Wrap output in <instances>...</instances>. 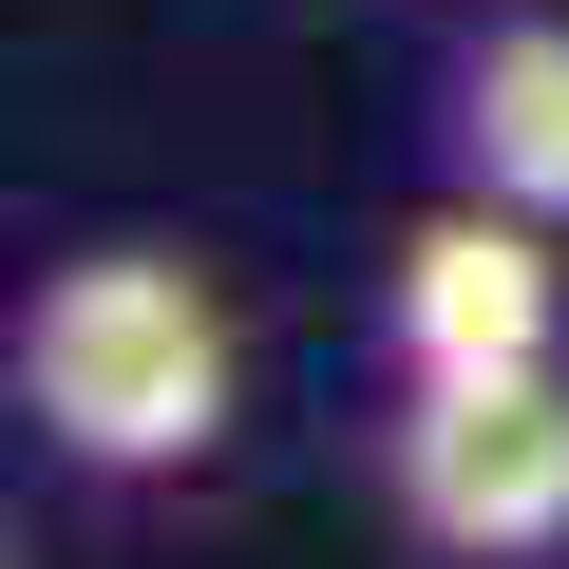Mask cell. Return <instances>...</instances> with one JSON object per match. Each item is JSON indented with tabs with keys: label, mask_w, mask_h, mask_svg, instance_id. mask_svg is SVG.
Instances as JSON below:
<instances>
[{
	"label": "cell",
	"mask_w": 569,
	"mask_h": 569,
	"mask_svg": "<svg viewBox=\"0 0 569 569\" xmlns=\"http://www.w3.org/2000/svg\"><path fill=\"white\" fill-rule=\"evenodd\" d=\"M380 361L399 380H493V361H569V266L531 209L493 190H437L380 266Z\"/></svg>",
	"instance_id": "obj_3"
},
{
	"label": "cell",
	"mask_w": 569,
	"mask_h": 569,
	"mask_svg": "<svg viewBox=\"0 0 569 569\" xmlns=\"http://www.w3.org/2000/svg\"><path fill=\"white\" fill-rule=\"evenodd\" d=\"M380 512H399L437 569H550V550H569V361L399 380V418H380Z\"/></svg>",
	"instance_id": "obj_2"
},
{
	"label": "cell",
	"mask_w": 569,
	"mask_h": 569,
	"mask_svg": "<svg viewBox=\"0 0 569 569\" xmlns=\"http://www.w3.org/2000/svg\"><path fill=\"white\" fill-rule=\"evenodd\" d=\"M437 152H456V190L569 228V20H512L493 0V39L437 77Z\"/></svg>",
	"instance_id": "obj_4"
},
{
	"label": "cell",
	"mask_w": 569,
	"mask_h": 569,
	"mask_svg": "<svg viewBox=\"0 0 569 569\" xmlns=\"http://www.w3.org/2000/svg\"><path fill=\"white\" fill-rule=\"evenodd\" d=\"M0 380H20V437L96 493H152V475H209L228 418H247V323L228 284L152 228H96L20 284V323H0Z\"/></svg>",
	"instance_id": "obj_1"
}]
</instances>
